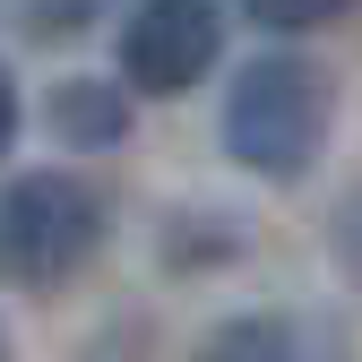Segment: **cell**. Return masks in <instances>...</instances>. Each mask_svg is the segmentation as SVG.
<instances>
[{
  "instance_id": "6da1fadb",
  "label": "cell",
  "mask_w": 362,
  "mask_h": 362,
  "mask_svg": "<svg viewBox=\"0 0 362 362\" xmlns=\"http://www.w3.org/2000/svg\"><path fill=\"white\" fill-rule=\"evenodd\" d=\"M328 121H337V78L310 61V52H259L233 69L224 86V121L216 139L242 173L259 181H302L328 147Z\"/></svg>"
},
{
  "instance_id": "7a4b0ae2",
  "label": "cell",
  "mask_w": 362,
  "mask_h": 362,
  "mask_svg": "<svg viewBox=\"0 0 362 362\" xmlns=\"http://www.w3.org/2000/svg\"><path fill=\"white\" fill-rule=\"evenodd\" d=\"M112 242V199L61 164L0 181V276L18 293H61L86 259Z\"/></svg>"
},
{
  "instance_id": "3957f363",
  "label": "cell",
  "mask_w": 362,
  "mask_h": 362,
  "mask_svg": "<svg viewBox=\"0 0 362 362\" xmlns=\"http://www.w3.org/2000/svg\"><path fill=\"white\" fill-rule=\"evenodd\" d=\"M224 52L216 0H147L121 18V86L129 95H190Z\"/></svg>"
},
{
  "instance_id": "277c9868",
  "label": "cell",
  "mask_w": 362,
  "mask_h": 362,
  "mask_svg": "<svg viewBox=\"0 0 362 362\" xmlns=\"http://www.w3.org/2000/svg\"><path fill=\"white\" fill-rule=\"evenodd\" d=\"M43 121H52V139H61V147L104 156V147L129 139V86H112V78H61V86H52V104H43Z\"/></svg>"
},
{
  "instance_id": "5b68a950",
  "label": "cell",
  "mask_w": 362,
  "mask_h": 362,
  "mask_svg": "<svg viewBox=\"0 0 362 362\" xmlns=\"http://www.w3.org/2000/svg\"><path fill=\"white\" fill-rule=\"evenodd\" d=\"M190 362H302V337H293V320H276V310H233L224 328L199 337Z\"/></svg>"
},
{
  "instance_id": "8992f818",
  "label": "cell",
  "mask_w": 362,
  "mask_h": 362,
  "mask_svg": "<svg viewBox=\"0 0 362 362\" xmlns=\"http://www.w3.org/2000/svg\"><path fill=\"white\" fill-rule=\"evenodd\" d=\"M18 147V78H9V61H0V156Z\"/></svg>"
},
{
  "instance_id": "52a82bcc",
  "label": "cell",
  "mask_w": 362,
  "mask_h": 362,
  "mask_svg": "<svg viewBox=\"0 0 362 362\" xmlns=\"http://www.w3.org/2000/svg\"><path fill=\"white\" fill-rule=\"evenodd\" d=\"M0 362H9V337H0Z\"/></svg>"
}]
</instances>
